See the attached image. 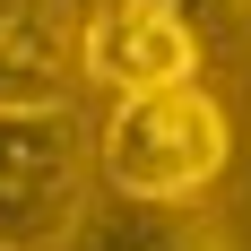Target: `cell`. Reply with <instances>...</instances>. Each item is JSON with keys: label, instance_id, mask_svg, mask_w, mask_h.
<instances>
[{"label": "cell", "instance_id": "6da1fadb", "mask_svg": "<svg viewBox=\"0 0 251 251\" xmlns=\"http://www.w3.org/2000/svg\"><path fill=\"white\" fill-rule=\"evenodd\" d=\"M234 156V122L208 87H174V96H139V104H113L96 130V174L113 200H139V208H191L217 191Z\"/></svg>", "mask_w": 251, "mask_h": 251}, {"label": "cell", "instance_id": "7a4b0ae2", "mask_svg": "<svg viewBox=\"0 0 251 251\" xmlns=\"http://www.w3.org/2000/svg\"><path fill=\"white\" fill-rule=\"evenodd\" d=\"M96 139L70 113H0V251H70L96 208Z\"/></svg>", "mask_w": 251, "mask_h": 251}, {"label": "cell", "instance_id": "3957f363", "mask_svg": "<svg viewBox=\"0 0 251 251\" xmlns=\"http://www.w3.org/2000/svg\"><path fill=\"white\" fill-rule=\"evenodd\" d=\"M78 61H87V87H104L113 104L174 96V87H200V26L174 0H87Z\"/></svg>", "mask_w": 251, "mask_h": 251}, {"label": "cell", "instance_id": "277c9868", "mask_svg": "<svg viewBox=\"0 0 251 251\" xmlns=\"http://www.w3.org/2000/svg\"><path fill=\"white\" fill-rule=\"evenodd\" d=\"M78 26L87 0H0V113H70L78 104Z\"/></svg>", "mask_w": 251, "mask_h": 251}, {"label": "cell", "instance_id": "5b68a950", "mask_svg": "<svg viewBox=\"0 0 251 251\" xmlns=\"http://www.w3.org/2000/svg\"><path fill=\"white\" fill-rule=\"evenodd\" d=\"M70 251H226V234L208 217H191V208L104 200V208H87V226L70 234Z\"/></svg>", "mask_w": 251, "mask_h": 251}]
</instances>
